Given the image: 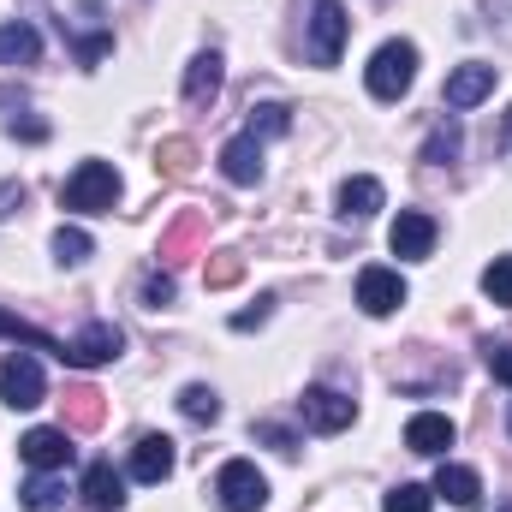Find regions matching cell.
Masks as SVG:
<instances>
[{
    "instance_id": "31",
    "label": "cell",
    "mask_w": 512,
    "mask_h": 512,
    "mask_svg": "<svg viewBox=\"0 0 512 512\" xmlns=\"http://www.w3.org/2000/svg\"><path fill=\"white\" fill-rule=\"evenodd\" d=\"M459 155V131L453 126H441L435 137H429V149H423V161H453Z\"/></svg>"
},
{
    "instance_id": "36",
    "label": "cell",
    "mask_w": 512,
    "mask_h": 512,
    "mask_svg": "<svg viewBox=\"0 0 512 512\" xmlns=\"http://www.w3.org/2000/svg\"><path fill=\"white\" fill-rule=\"evenodd\" d=\"M12 131H18V137H30V143H42V137H48L42 120H12Z\"/></svg>"
},
{
    "instance_id": "22",
    "label": "cell",
    "mask_w": 512,
    "mask_h": 512,
    "mask_svg": "<svg viewBox=\"0 0 512 512\" xmlns=\"http://www.w3.org/2000/svg\"><path fill=\"white\" fill-rule=\"evenodd\" d=\"M0 334H6L12 346H30V352H54V358H66V340H48L42 328L18 322V316H6V310H0Z\"/></svg>"
},
{
    "instance_id": "3",
    "label": "cell",
    "mask_w": 512,
    "mask_h": 512,
    "mask_svg": "<svg viewBox=\"0 0 512 512\" xmlns=\"http://www.w3.org/2000/svg\"><path fill=\"white\" fill-rule=\"evenodd\" d=\"M215 495H221L227 512H256L262 501H268V477L256 471L251 459H227L221 477H215Z\"/></svg>"
},
{
    "instance_id": "38",
    "label": "cell",
    "mask_w": 512,
    "mask_h": 512,
    "mask_svg": "<svg viewBox=\"0 0 512 512\" xmlns=\"http://www.w3.org/2000/svg\"><path fill=\"white\" fill-rule=\"evenodd\" d=\"M501 512H512V507H501Z\"/></svg>"
},
{
    "instance_id": "35",
    "label": "cell",
    "mask_w": 512,
    "mask_h": 512,
    "mask_svg": "<svg viewBox=\"0 0 512 512\" xmlns=\"http://www.w3.org/2000/svg\"><path fill=\"white\" fill-rule=\"evenodd\" d=\"M268 304H274V298H256V310H245V316H233V328H256V322L268 316Z\"/></svg>"
},
{
    "instance_id": "29",
    "label": "cell",
    "mask_w": 512,
    "mask_h": 512,
    "mask_svg": "<svg viewBox=\"0 0 512 512\" xmlns=\"http://www.w3.org/2000/svg\"><path fill=\"white\" fill-rule=\"evenodd\" d=\"M483 292H489L495 304H507V310H512V256H495V262L483 268Z\"/></svg>"
},
{
    "instance_id": "21",
    "label": "cell",
    "mask_w": 512,
    "mask_h": 512,
    "mask_svg": "<svg viewBox=\"0 0 512 512\" xmlns=\"http://www.w3.org/2000/svg\"><path fill=\"white\" fill-rule=\"evenodd\" d=\"M18 501H24L30 512H60V507H66V483H60L54 471H42V477H30V483H24V495H18Z\"/></svg>"
},
{
    "instance_id": "18",
    "label": "cell",
    "mask_w": 512,
    "mask_h": 512,
    "mask_svg": "<svg viewBox=\"0 0 512 512\" xmlns=\"http://www.w3.org/2000/svg\"><path fill=\"white\" fill-rule=\"evenodd\" d=\"M215 90H221V54L209 48V54H197V60L185 66V102L203 108V102H215Z\"/></svg>"
},
{
    "instance_id": "11",
    "label": "cell",
    "mask_w": 512,
    "mask_h": 512,
    "mask_svg": "<svg viewBox=\"0 0 512 512\" xmlns=\"http://www.w3.org/2000/svg\"><path fill=\"white\" fill-rule=\"evenodd\" d=\"M358 304H364L370 316H393V310L405 304V280H399L393 268H364V274H358Z\"/></svg>"
},
{
    "instance_id": "7",
    "label": "cell",
    "mask_w": 512,
    "mask_h": 512,
    "mask_svg": "<svg viewBox=\"0 0 512 512\" xmlns=\"http://www.w3.org/2000/svg\"><path fill=\"white\" fill-rule=\"evenodd\" d=\"M298 417H304L316 435H340V429L358 417V405H352L346 393H334V387H304V399H298Z\"/></svg>"
},
{
    "instance_id": "34",
    "label": "cell",
    "mask_w": 512,
    "mask_h": 512,
    "mask_svg": "<svg viewBox=\"0 0 512 512\" xmlns=\"http://www.w3.org/2000/svg\"><path fill=\"white\" fill-rule=\"evenodd\" d=\"M256 441H268V447H280V453H298V435L280 429V423H256Z\"/></svg>"
},
{
    "instance_id": "17",
    "label": "cell",
    "mask_w": 512,
    "mask_h": 512,
    "mask_svg": "<svg viewBox=\"0 0 512 512\" xmlns=\"http://www.w3.org/2000/svg\"><path fill=\"white\" fill-rule=\"evenodd\" d=\"M221 173H227L233 185H256V179H262V143H256L251 131L221 149Z\"/></svg>"
},
{
    "instance_id": "30",
    "label": "cell",
    "mask_w": 512,
    "mask_h": 512,
    "mask_svg": "<svg viewBox=\"0 0 512 512\" xmlns=\"http://www.w3.org/2000/svg\"><path fill=\"white\" fill-rule=\"evenodd\" d=\"M203 274H209V286H233V280L245 274V262H239L233 251H221L215 262H209V268H203Z\"/></svg>"
},
{
    "instance_id": "15",
    "label": "cell",
    "mask_w": 512,
    "mask_h": 512,
    "mask_svg": "<svg viewBox=\"0 0 512 512\" xmlns=\"http://www.w3.org/2000/svg\"><path fill=\"white\" fill-rule=\"evenodd\" d=\"M382 203H387V191H382V179H370V173H358V179L340 185V215L346 221H370Z\"/></svg>"
},
{
    "instance_id": "25",
    "label": "cell",
    "mask_w": 512,
    "mask_h": 512,
    "mask_svg": "<svg viewBox=\"0 0 512 512\" xmlns=\"http://www.w3.org/2000/svg\"><path fill=\"white\" fill-rule=\"evenodd\" d=\"M429 507H435V489H423V483H399L382 501V512H429Z\"/></svg>"
},
{
    "instance_id": "32",
    "label": "cell",
    "mask_w": 512,
    "mask_h": 512,
    "mask_svg": "<svg viewBox=\"0 0 512 512\" xmlns=\"http://www.w3.org/2000/svg\"><path fill=\"white\" fill-rule=\"evenodd\" d=\"M143 304H149V310L173 304V274H149V280H143Z\"/></svg>"
},
{
    "instance_id": "14",
    "label": "cell",
    "mask_w": 512,
    "mask_h": 512,
    "mask_svg": "<svg viewBox=\"0 0 512 512\" xmlns=\"http://www.w3.org/2000/svg\"><path fill=\"white\" fill-rule=\"evenodd\" d=\"M84 501H90L96 512H120L126 507V477H120L108 459H96V465L84 471Z\"/></svg>"
},
{
    "instance_id": "12",
    "label": "cell",
    "mask_w": 512,
    "mask_h": 512,
    "mask_svg": "<svg viewBox=\"0 0 512 512\" xmlns=\"http://www.w3.org/2000/svg\"><path fill=\"white\" fill-rule=\"evenodd\" d=\"M405 447L423 453V459H441V453L453 447V417H441V411H417V417L405 423Z\"/></svg>"
},
{
    "instance_id": "9",
    "label": "cell",
    "mask_w": 512,
    "mask_h": 512,
    "mask_svg": "<svg viewBox=\"0 0 512 512\" xmlns=\"http://www.w3.org/2000/svg\"><path fill=\"white\" fill-rule=\"evenodd\" d=\"M483 96H495V66L465 60L459 72H447V90H441V102H447V108H477Z\"/></svg>"
},
{
    "instance_id": "33",
    "label": "cell",
    "mask_w": 512,
    "mask_h": 512,
    "mask_svg": "<svg viewBox=\"0 0 512 512\" xmlns=\"http://www.w3.org/2000/svg\"><path fill=\"white\" fill-rule=\"evenodd\" d=\"M483 358H489V376L512 387V340L507 346H483Z\"/></svg>"
},
{
    "instance_id": "16",
    "label": "cell",
    "mask_w": 512,
    "mask_h": 512,
    "mask_svg": "<svg viewBox=\"0 0 512 512\" xmlns=\"http://www.w3.org/2000/svg\"><path fill=\"white\" fill-rule=\"evenodd\" d=\"M435 495L453 501L459 512H471L477 507V495H483V477H477L471 465H441V471H435Z\"/></svg>"
},
{
    "instance_id": "27",
    "label": "cell",
    "mask_w": 512,
    "mask_h": 512,
    "mask_svg": "<svg viewBox=\"0 0 512 512\" xmlns=\"http://www.w3.org/2000/svg\"><path fill=\"white\" fill-rule=\"evenodd\" d=\"M197 239H203V215H179V221H173V233L161 239V256H185Z\"/></svg>"
},
{
    "instance_id": "2",
    "label": "cell",
    "mask_w": 512,
    "mask_h": 512,
    "mask_svg": "<svg viewBox=\"0 0 512 512\" xmlns=\"http://www.w3.org/2000/svg\"><path fill=\"white\" fill-rule=\"evenodd\" d=\"M411 78H417V48H411V42H382V48L370 54L364 84H370L376 102H399V96L411 90Z\"/></svg>"
},
{
    "instance_id": "13",
    "label": "cell",
    "mask_w": 512,
    "mask_h": 512,
    "mask_svg": "<svg viewBox=\"0 0 512 512\" xmlns=\"http://www.w3.org/2000/svg\"><path fill=\"white\" fill-rule=\"evenodd\" d=\"M173 441L167 435H137V447H131V477L137 483H161V477H173Z\"/></svg>"
},
{
    "instance_id": "26",
    "label": "cell",
    "mask_w": 512,
    "mask_h": 512,
    "mask_svg": "<svg viewBox=\"0 0 512 512\" xmlns=\"http://www.w3.org/2000/svg\"><path fill=\"white\" fill-rule=\"evenodd\" d=\"M262 131V137H286L292 131V108L286 102H262V108H251V137Z\"/></svg>"
},
{
    "instance_id": "5",
    "label": "cell",
    "mask_w": 512,
    "mask_h": 512,
    "mask_svg": "<svg viewBox=\"0 0 512 512\" xmlns=\"http://www.w3.org/2000/svg\"><path fill=\"white\" fill-rule=\"evenodd\" d=\"M120 346H126V334H120L114 322H90L78 340H66V358H60V364H72V370H102V364L120 358Z\"/></svg>"
},
{
    "instance_id": "23",
    "label": "cell",
    "mask_w": 512,
    "mask_h": 512,
    "mask_svg": "<svg viewBox=\"0 0 512 512\" xmlns=\"http://www.w3.org/2000/svg\"><path fill=\"white\" fill-rule=\"evenodd\" d=\"M191 161H197V143H191V137H167V143L155 149V173H167V179H185Z\"/></svg>"
},
{
    "instance_id": "37",
    "label": "cell",
    "mask_w": 512,
    "mask_h": 512,
    "mask_svg": "<svg viewBox=\"0 0 512 512\" xmlns=\"http://www.w3.org/2000/svg\"><path fill=\"white\" fill-rule=\"evenodd\" d=\"M501 143H507V149H512V114H507V131H501Z\"/></svg>"
},
{
    "instance_id": "4",
    "label": "cell",
    "mask_w": 512,
    "mask_h": 512,
    "mask_svg": "<svg viewBox=\"0 0 512 512\" xmlns=\"http://www.w3.org/2000/svg\"><path fill=\"white\" fill-rule=\"evenodd\" d=\"M346 30H352L346 6H340V0H316V6H310V60H316V66H334L340 48H346Z\"/></svg>"
},
{
    "instance_id": "24",
    "label": "cell",
    "mask_w": 512,
    "mask_h": 512,
    "mask_svg": "<svg viewBox=\"0 0 512 512\" xmlns=\"http://www.w3.org/2000/svg\"><path fill=\"white\" fill-rule=\"evenodd\" d=\"M179 411H185L191 423H215V417H221V399H215V387L191 382L185 393H179Z\"/></svg>"
},
{
    "instance_id": "8",
    "label": "cell",
    "mask_w": 512,
    "mask_h": 512,
    "mask_svg": "<svg viewBox=\"0 0 512 512\" xmlns=\"http://www.w3.org/2000/svg\"><path fill=\"white\" fill-rule=\"evenodd\" d=\"M435 239H441V227H435V215H423V209H399V221H393V233H387L393 256H405V262H423V256L435 251Z\"/></svg>"
},
{
    "instance_id": "10",
    "label": "cell",
    "mask_w": 512,
    "mask_h": 512,
    "mask_svg": "<svg viewBox=\"0 0 512 512\" xmlns=\"http://www.w3.org/2000/svg\"><path fill=\"white\" fill-rule=\"evenodd\" d=\"M18 453H24V465H36V471H66V465H72V435H66V429H30V435L18 441Z\"/></svg>"
},
{
    "instance_id": "20",
    "label": "cell",
    "mask_w": 512,
    "mask_h": 512,
    "mask_svg": "<svg viewBox=\"0 0 512 512\" xmlns=\"http://www.w3.org/2000/svg\"><path fill=\"white\" fill-rule=\"evenodd\" d=\"M66 423L72 429H102V393L96 387H66Z\"/></svg>"
},
{
    "instance_id": "6",
    "label": "cell",
    "mask_w": 512,
    "mask_h": 512,
    "mask_svg": "<svg viewBox=\"0 0 512 512\" xmlns=\"http://www.w3.org/2000/svg\"><path fill=\"white\" fill-rule=\"evenodd\" d=\"M0 399H6L12 411H30V405H42V399H48L42 364H36L30 352H18V358H6V364H0Z\"/></svg>"
},
{
    "instance_id": "1",
    "label": "cell",
    "mask_w": 512,
    "mask_h": 512,
    "mask_svg": "<svg viewBox=\"0 0 512 512\" xmlns=\"http://www.w3.org/2000/svg\"><path fill=\"white\" fill-rule=\"evenodd\" d=\"M114 197H120V173L108 161H84L60 185V209H72V215H102V209H114Z\"/></svg>"
},
{
    "instance_id": "28",
    "label": "cell",
    "mask_w": 512,
    "mask_h": 512,
    "mask_svg": "<svg viewBox=\"0 0 512 512\" xmlns=\"http://www.w3.org/2000/svg\"><path fill=\"white\" fill-rule=\"evenodd\" d=\"M90 251H96V245H90V233H84V227H60V233H54V256H60L66 268H78Z\"/></svg>"
},
{
    "instance_id": "19",
    "label": "cell",
    "mask_w": 512,
    "mask_h": 512,
    "mask_svg": "<svg viewBox=\"0 0 512 512\" xmlns=\"http://www.w3.org/2000/svg\"><path fill=\"white\" fill-rule=\"evenodd\" d=\"M42 36L30 24H0V66H36Z\"/></svg>"
}]
</instances>
